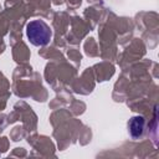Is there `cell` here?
Masks as SVG:
<instances>
[{
	"label": "cell",
	"mask_w": 159,
	"mask_h": 159,
	"mask_svg": "<svg viewBox=\"0 0 159 159\" xmlns=\"http://www.w3.org/2000/svg\"><path fill=\"white\" fill-rule=\"evenodd\" d=\"M26 35L29 41L35 46H45L51 40L50 26L42 20L30 21L26 26Z\"/></svg>",
	"instance_id": "cell-1"
},
{
	"label": "cell",
	"mask_w": 159,
	"mask_h": 159,
	"mask_svg": "<svg viewBox=\"0 0 159 159\" xmlns=\"http://www.w3.org/2000/svg\"><path fill=\"white\" fill-rule=\"evenodd\" d=\"M129 127V133L132 135V138L137 139L139 137L143 135V132H144V118L143 117H133L128 124Z\"/></svg>",
	"instance_id": "cell-2"
}]
</instances>
